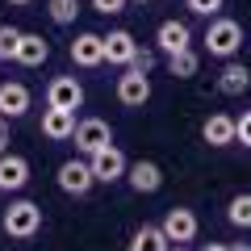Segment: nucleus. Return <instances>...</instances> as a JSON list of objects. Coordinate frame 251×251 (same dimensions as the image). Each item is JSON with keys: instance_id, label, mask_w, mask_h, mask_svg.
<instances>
[{"instance_id": "nucleus-7", "label": "nucleus", "mask_w": 251, "mask_h": 251, "mask_svg": "<svg viewBox=\"0 0 251 251\" xmlns=\"http://www.w3.org/2000/svg\"><path fill=\"white\" fill-rule=\"evenodd\" d=\"M59 188L63 193H67V197H84V193H88L92 184H97V176H92V168H88V159H67L59 168Z\"/></svg>"}, {"instance_id": "nucleus-8", "label": "nucleus", "mask_w": 251, "mask_h": 251, "mask_svg": "<svg viewBox=\"0 0 251 251\" xmlns=\"http://www.w3.org/2000/svg\"><path fill=\"white\" fill-rule=\"evenodd\" d=\"M46 105L50 109H80L84 105V88L75 75H59V80H50V88H46Z\"/></svg>"}, {"instance_id": "nucleus-10", "label": "nucleus", "mask_w": 251, "mask_h": 251, "mask_svg": "<svg viewBox=\"0 0 251 251\" xmlns=\"http://www.w3.org/2000/svg\"><path fill=\"white\" fill-rule=\"evenodd\" d=\"M100 46H105V63H117V67H130V59L138 50L130 29H109V34H100Z\"/></svg>"}, {"instance_id": "nucleus-4", "label": "nucleus", "mask_w": 251, "mask_h": 251, "mask_svg": "<svg viewBox=\"0 0 251 251\" xmlns=\"http://www.w3.org/2000/svg\"><path fill=\"white\" fill-rule=\"evenodd\" d=\"M159 230L168 234V243H193L197 239V214H193V209L188 205H172L168 214H163V222H159Z\"/></svg>"}, {"instance_id": "nucleus-28", "label": "nucleus", "mask_w": 251, "mask_h": 251, "mask_svg": "<svg viewBox=\"0 0 251 251\" xmlns=\"http://www.w3.org/2000/svg\"><path fill=\"white\" fill-rule=\"evenodd\" d=\"M0 151H9V117H0Z\"/></svg>"}, {"instance_id": "nucleus-6", "label": "nucleus", "mask_w": 251, "mask_h": 251, "mask_svg": "<svg viewBox=\"0 0 251 251\" xmlns=\"http://www.w3.org/2000/svg\"><path fill=\"white\" fill-rule=\"evenodd\" d=\"M117 100H122L126 109H143L147 100H151V75L126 67V75H117Z\"/></svg>"}, {"instance_id": "nucleus-23", "label": "nucleus", "mask_w": 251, "mask_h": 251, "mask_svg": "<svg viewBox=\"0 0 251 251\" xmlns=\"http://www.w3.org/2000/svg\"><path fill=\"white\" fill-rule=\"evenodd\" d=\"M17 42H21V29L17 25H0V59H4V63L17 54Z\"/></svg>"}, {"instance_id": "nucleus-18", "label": "nucleus", "mask_w": 251, "mask_h": 251, "mask_svg": "<svg viewBox=\"0 0 251 251\" xmlns=\"http://www.w3.org/2000/svg\"><path fill=\"white\" fill-rule=\"evenodd\" d=\"M201 138L209 147H230L234 143V117L230 113H209L205 126H201Z\"/></svg>"}, {"instance_id": "nucleus-24", "label": "nucleus", "mask_w": 251, "mask_h": 251, "mask_svg": "<svg viewBox=\"0 0 251 251\" xmlns=\"http://www.w3.org/2000/svg\"><path fill=\"white\" fill-rule=\"evenodd\" d=\"M184 4H188V13H197V17H218L226 0H184Z\"/></svg>"}, {"instance_id": "nucleus-17", "label": "nucleus", "mask_w": 251, "mask_h": 251, "mask_svg": "<svg viewBox=\"0 0 251 251\" xmlns=\"http://www.w3.org/2000/svg\"><path fill=\"white\" fill-rule=\"evenodd\" d=\"M21 113H29V88L17 80L0 84V117H21Z\"/></svg>"}, {"instance_id": "nucleus-15", "label": "nucleus", "mask_w": 251, "mask_h": 251, "mask_svg": "<svg viewBox=\"0 0 251 251\" xmlns=\"http://www.w3.org/2000/svg\"><path fill=\"white\" fill-rule=\"evenodd\" d=\"M13 59L21 63V67H42L46 59H50V42H46L42 34H25L21 29V42H17V54Z\"/></svg>"}, {"instance_id": "nucleus-29", "label": "nucleus", "mask_w": 251, "mask_h": 251, "mask_svg": "<svg viewBox=\"0 0 251 251\" xmlns=\"http://www.w3.org/2000/svg\"><path fill=\"white\" fill-rule=\"evenodd\" d=\"M205 251H226V247H222V243H209V247H205Z\"/></svg>"}, {"instance_id": "nucleus-9", "label": "nucleus", "mask_w": 251, "mask_h": 251, "mask_svg": "<svg viewBox=\"0 0 251 251\" xmlns=\"http://www.w3.org/2000/svg\"><path fill=\"white\" fill-rule=\"evenodd\" d=\"M29 184V159L0 151V193H21Z\"/></svg>"}, {"instance_id": "nucleus-5", "label": "nucleus", "mask_w": 251, "mask_h": 251, "mask_svg": "<svg viewBox=\"0 0 251 251\" xmlns=\"http://www.w3.org/2000/svg\"><path fill=\"white\" fill-rule=\"evenodd\" d=\"M88 168H92V176H97V184H113V180H126V155L117 151L113 143L109 147H100L97 155H88Z\"/></svg>"}, {"instance_id": "nucleus-19", "label": "nucleus", "mask_w": 251, "mask_h": 251, "mask_svg": "<svg viewBox=\"0 0 251 251\" xmlns=\"http://www.w3.org/2000/svg\"><path fill=\"white\" fill-rule=\"evenodd\" d=\"M168 234L159 230V226H138L134 234H130V251H168Z\"/></svg>"}, {"instance_id": "nucleus-16", "label": "nucleus", "mask_w": 251, "mask_h": 251, "mask_svg": "<svg viewBox=\"0 0 251 251\" xmlns=\"http://www.w3.org/2000/svg\"><path fill=\"white\" fill-rule=\"evenodd\" d=\"M247 88H251V72H247V63L226 59L222 75H218V92H222V97H243Z\"/></svg>"}, {"instance_id": "nucleus-27", "label": "nucleus", "mask_w": 251, "mask_h": 251, "mask_svg": "<svg viewBox=\"0 0 251 251\" xmlns=\"http://www.w3.org/2000/svg\"><path fill=\"white\" fill-rule=\"evenodd\" d=\"M126 4H130V0H92V9H97V13H105V17H117V13H122Z\"/></svg>"}, {"instance_id": "nucleus-22", "label": "nucleus", "mask_w": 251, "mask_h": 251, "mask_svg": "<svg viewBox=\"0 0 251 251\" xmlns=\"http://www.w3.org/2000/svg\"><path fill=\"white\" fill-rule=\"evenodd\" d=\"M46 13H50L54 25H72L75 13H80V0H50V4H46Z\"/></svg>"}, {"instance_id": "nucleus-14", "label": "nucleus", "mask_w": 251, "mask_h": 251, "mask_svg": "<svg viewBox=\"0 0 251 251\" xmlns=\"http://www.w3.org/2000/svg\"><path fill=\"white\" fill-rule=\"evenodd\" d=\"M72 130H75V113L72 109H50V105L42 109V134L50 138V143H67Z\"/></svg>"}, {"instance_id": "nucleus-30", "label": "nucleus", "mask_w": 251, "mask_h": 251, "mask_svg": "<svg viewBox=\"0 0 251 251\" xmlns=\"http://www.w3.org/2000/svg\"><path fill=\"white\" fill-rule=\"evenodd\" d=\"M168 251H188V247H184V243H172V247H168Z\"/></svg>"}, {"instance_id": "nucleus-12", "label": "nucleus", "mask_w": 251, "mask_h": 251, "mask_svg": "<svg viewBox=\"0 0 251 251\" xmlns=\"http://www.w3.org/2000/svg\"><path fill=\"white\" fill-rule=\"evenodd\" d=\"M155 42H159V50L163 54H176V50H188L193 46V29L184 25V21H163L159 29H155Z\"/></svg>"}, {"instance_id": "nucleus-11", "label": "nucleus", "mask_w": 251, "mask_h": 251, "mask_svg": "<svg viewBox=\"0 0 251 251\" xmlns=\"http://www.w3.org/2000/svg\"><path fill=\"white\" fill-rule=\"evenodd\" d=\"M126 180H130L134 193H159V188H163V168L151 163V159H138V163L126 168Z\"/></svg>"}, {"instance_id": "nucleus-2", "label": "nucleus", "mask_w": 251, "mask_h": 251, "mask_svg": "<svg viewBox=\"0 0 251 251\" xmlns=\"http://www.w3.org/2000/svg\"><path fill=\"white\" fill-rule=\"evenodd\" d=\"M205 50L214 59H234L243 50V25L230 21V17H214L209 29H205Z\"/></svg>"}, {"instance_id": "nucleus-1", "label": "nucleus", "mask_w": 251, "mask_h": 251, "mask_svg": "<svg viewBox=\"0 0 251 251\" xmlns=\"http://www.w3.org/2000/svg\"><path fill=\"white\" fill-rule=\"evenodd\" d=\"M0 226H4V234L17 243L34 239L38 230H42V205H34V201H13L9 209H4V218H0Z\"/></svg>"}, {"instance_id": "nucleus-20", "label": "nucleus", "mask_w": 251, "mask_h": 251, "mask_svg": "<svg viewBox=\"0 0 251 251\" xmlns=\"http://www.w3.org/2000/svg\"><path fill=\"white\" fill-rule=\"evenodd\" d=\"M197 67H201V54L188 46V50H176V54H168V72L176 75V80H188V75H197Z\"/></svg>"}, {"instance_id": "nucleus-25", "label": "nucleus", "mask_w": 251, "mask_h": 251, "mask_svg": "<svg viewBox=\"0 0 251 251\" xmlns=\"http://www.w3.org/2000/svg\"><path fill=\"white\" fill-rule=\"evenodd\" d=\"M234 143L251 147V109H243V117H234Z\"/></svg>"}, {"instance_id": "nucleus-31", "label": "nucleus", "mask_w": 251, "mask_h": 251, "mask_svg": "<svg viewBox=\"0 0 251 251\" xmlns=\"http://www.w3.org/2000/svg\"><path fill=\"white\" fill-rule=\"evenodd\" d=\"M9 4H17V9H21V4H34V0H9Z\"/></svg>"}, {"instance_id": "nucleus-13", "label": "nucleus", "mask_w": 251, "mask_h": 251, "mask_svg": "<svg viewBox=\"0 0 251 251\" xmlns=\"http://www.w3.org/2000/svg\"><path fill=\"white\" fill-rule=\"evenodd\" d=\"M72 63L75 67H100L105 63V46H100V34H75V42H72Z\"/></svg>"}, {"instance_id": "nucleus-32", "label": "nucleus", "mask_w": 251, "mask_h": 251, "mask_svg": "<svg viewBox=\"0 0 251 251\" xmlns=\"http://www.w3.org/2000/svg\"><path fill=\"white\" fill-rule=\"evenodd\" d=\"M134 4H147V0H134Z\"/></svg>"}, {"instance_id": "nucleus-21", "label": "nucleus", "mask_w": 251, "mask_h": 251, "mask_svg": "<svg viewBox=\"0 0 251 251\" xmlns=\"http://www.w3.org/2000/svg\"><path fill=\"white\" fill-rule=\"evenodd\" d=\"M226 218H230V226H239V230H251V193H239V197H230V205H226Z\"/></svg>"}, {"instance_id": "nucleus-26", "label": "nucleus", "mask_w": 251, "mask_h": 251, "mask_svg": "<svg viewBox=\"0 0 251 251\" xmlns=\"http://www.w3.org/2000/svg\"><path fill=\"white\" fill-rule=\"evenodd\" d=\"M130 67H134V72H147V75H151V67H155V50H143V46H138L134 59H130Z\"/></svg>"}, {"instance_id": "nucleus-3", "label": "nucleus", "mask_w": 251, "mask_h": 251, "mask_svg": "<svg viewBox=\"0 0 251 251\" xmlns=\"http://www.w3.org/2000/svg\"><path fill=\"white\" fill-rule=\"evenodd\" d=\"M72 138H75V151H80L84 159H88V155H97L100 147H109V143H113V130H109V122H105V117H84V122H75Z\"/></svg>"}]
</instances>
